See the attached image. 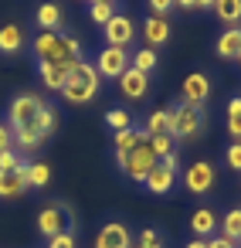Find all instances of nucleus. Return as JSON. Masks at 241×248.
<instances>
[{"label":"nucleus","instance_id":"f257e3e1","mask_svg":"<svg viewBox=\"0 0 241 248\" xmlns=\"http://www.w3.org/2000/svg\"><path fill=\"white\" fill-rule=\"evenodd\" d=\"M34 58L38 65H61V68H72L78 58H82V45L61 31H41L34 38Z\"/></svg>","mask_w":241,"mask_h":248},{"label":"nucleus","instance_id":"f03ea898","mask_svg":"<svg viewBox=\"0 0 241 248\" xmlns=\"http://www.w3.org/2000/svg\"><path fill=\"white\" fill-rule=\"evenodd\" d=\"M99 72H95V65L92 62H85V58H78L75 65H72V72H68V82H65V89H61V99L68 102V106H89L95 95H99Z\"/></svg>","mask_w":241,"mask_h":248},{"label":"nucleus","instance_id":"7ed1b4c3","mask_svg":"<svg viewBox=\"0 0 241 248\" xmlns=\"http://www.w3.org/2000/svg\"><path fill=\"white\" fill-rule=\"evenodd\" d=\"M41 109H45L41 95H34V92L17 95V99L11 102V109H7L11 129H14V133H17V129H38V116H41Z\"/></svg>","mask_w":241,"mask_h":248},{"label":"nucleus","instance_id":"20e7f679","mask_svg":"<svg viewBox=\"0 0 241 248\" xmlns=\"http://www.w3.org/2000/svg\"><path fill=\"white\" fill-rule=\"evenodd\" d=\"M200 129H204V112L200 109H190V106H180V102L170 109V140L173 143L194 140Z\"/></svg>","mask_w":241,"mask_h":248},{"label":"nucleus","instance_id":"39448f33","mask_svg":"<svg viewBox=\"0 0 241 248\" xmlns=\"http://www.w3.org/2000/svg\"><path fill=\"white\" fill-rule=\"evenodd\" d=\"M156 163H160V160H156L153 143H150V136H146V140H143V143H139V146H136L122 163H119V170H122L133 184H146V177H150V170H153Z\"/></svg>","mask_w":241,"mask_h":248},{"label":"nucleus","instance_id":"423d86ee","mask_svg":"<svg viewBox=\"0 0 241 248\" xmlns=\"http://www.w3.org/2000/svg\"><path fill=\"white\" fill-rule=\"evenodd\" d=\"M211 99V78L204 72H190L180 85V106H190V109H204Z\"/></svg>","mask_w":241,"mask_h":248},{"label":"nucleus","instance_id":"0eeeda50","mask_svg":"<svg viewBox=\"0 0 241 248\" xmlns=\"http://www.w3.org/2000/svg\"><path fill=\"white\" fill-rule=\"evenodd\" d=\"M129 58H133V55H129L126 48H109V45H105L92 65H95L99 78H119V75L129 68Z\"/></svg>","mask_w":241,"mask_h":248},{"label":"nucleus","instance_id":"6e6552de","mask_svg":"<svg viewBox=\"0 0 241 248\" xmlns=\"http://www.w3.org/2000/svg\"><path fill=\"white\" fill-rule=\"evenodd\" d=\"M214 177H217L214 163H207V160H197V163H190V167H187V173H183V187H187V194H194V197H204V194L214 187Z\"/></svg>","mask_w":241,"mask_h":248},{"label":"nucleus","instance_id":"1a4fd4ad","mask_svg":"<svg viewBox=\"0 0 241 248\" xmlns=\"http://www.w3.org/2000/svg\"><path fill=\"white\" fill-rule=\"evenodd\" d=\"M95 248H133V231L122 221H105L95 234Z\"/></svg>","mask_w":241,"mask_h":248},{"label":"nucleus","instance_id":"9d476101","mask_svg":"<svg viewBox=\"0 0 241 248\" xmlns=\"http://www.w3.org/2000/svg\"><path fill=\"white\" fill-rule=\"evenodd\" d=\"M28 190V163L21 160L17 170H0V201H17Z\"/></svg>","mask_w":241,"mask_h":248},{"label":"nucleus","instance_id":"9b49d317","mask_svg":"<svg viewBox=\"0 0 241 248\" xmlns=\"http://www.w3.org/2000/svg\"><path fill=\"white\" fill-rule=\"evenodd\" d=\"M65 228H68V211H65V204L41 207V214H38V231H41L45 238H55V234H61Z\"/></svg>","mask_w":241,"mask_h":248},{"label":"nucleus","instance_id":"f8f14e48","mask_svg":"<svg viewBox=\"0 0 241 248\" xmlns=\"http://www.w3.org/2000/svg\"><path fill=\"white\" fill-rule=\"evenodd\" d=\"M102 31H105L109 48H129V41H133V34H136V24H133L126 14H116Z\"/></svg>","mask_w":241,"mask_h":248},{"label":"nucleus","instance_id":"ddd939ff","mask_svg":"<svg viewBox=\"0 0 241 248\" xmlns=\"http://www.w3.org/2000/svg\"><path fill=\"white\" fill-rule=\"evenodd\" d=\"M119 82V92L126 95V99H133V102H139V99H146V92H150V75H143V72H136L133 65L116 78Z\"/></svg>","mask_w":241,"mask_h":248},{"label":"nucleus","instance_id":"4468645a","mask_svg":"<svg viewBox=\"0 0 241 248\" xmlns=\"http://www.w3.org/2000/svg\"><path fill=\"white\" fill-rule=\"evenodd\" d=\"M173 184H177V170H173V167H166V163L160 160V163L150 170V177H146V184H143V187H146L150 194H170V190H173Z\"/></svg>","mask_w":241,"mask_h":248},{"label":"nucleus","instance_id":"2eb2a0df","mask_svg":"<svg viewBox=\"0 0 241 248\" xmlns=\"http://www.w3.org/2000/svg\"><path fill=\"white\" fill-rule=\"evenodd\" d=\"M143 38H146V48H160V45H166L170 41V24H166V17H156V14H150L146 21H143Z\"/></svg>","mask_w":241,"mask_h":248},{"label":"nucleus","instance_id":"dca6fc26","mask_svg":"<svg viewBox=\"0 0 241 248\" xmlns=\"http://www.w3.org/2000/svg\"><path fill=\"white\" fill-rule=\"evenodd\" d=\"M143 140H146V133H143V129H133V126H129V129H122V133H112V146H116V167H119V163H122V160H126V156H129V153H133V150H136Z\"/></svg>","mask_w":241,"mask_h":248},{"label":"nucleus","instance_id":"f3484780","mask_svg":"<svg viewBox=\"0 0 241 248\" xmlns=\"http://www.w3.org/2000/svg\"><path fill=\"white\" fill-rule=\"evenodd\" d=\"M24 48V28L21 24H4L0 28V55H17Z\"/></svg>","mask_w":241,"mask_h":248},{"label":"nucleus","instance_id":"a211bd4d","mask_svg":"<svg viewBox=\"0 0 241 248\" xmlns=\"http://www.w3.org/2000/svg\"><path fill=\"white\" fill-rule=\"evenodd\" d=\"M217 58H224V62H234L238 58V51H241V28H227L221 38H217Z\"/></svg>","mask_w":241,"mask_h":248},{"label":"nucleus","instance_id":"6ab92c4d","mask_svg":"<svg viewBox=\"0 0 241 248\" xmlns=\"http://www.w3.org/2000/svg\"><path fill=\"white\" fill-rule=\"evenodd\" d=\"M214 228H217V217H214L211 207H197V211L190 214V231H194L197 238H211Z\"/></svg>","mask_w":241,"mask_h":248},{"label":"nucleus","instance_id":"aec40b11","mask_svg":"<svg viewBox=\"0 0 241 248\" xmlns=\"http://www.w3.org/2000/svg\"><path fill=\"white\" fill-rule=\"evenodd\" d=\"M68 72H72V68H61V65H38V75H41L45 89H51V92H61V89H65Z\"/></svg>","mask_w":241,"mask_h":248},{"label":"nucleus","instance_id":"412c9836","mask_svg":"<svg viewBox=\"0 0 241 248\" xmlns=\"http://www.w3.org/2000/svg\"><path fill=\"white\" fill-rule=\"evenodd\" d=\"M211 11L217 14L221 24L238 28V21H241V0H214V7H211Z\"/></svg>","mask_w":241,"mask_h":248},{"label":"nucleus","instance_id":"4be33fe9","mask_svg":"<svg viewBox=\"0 0 241 248\" xmlns=\"http://www.w3.org/2000/svg\"><path fill=\"white\" fill-rule=\"evenodd\" d=\"M34 17H38V28H41V31H61V21H65L58 4H41Z\"/></svg>","mask_w":241,"mask_h":248},{"label":"nucleus","instance_id":"5701e85b","mask_svg":"<svg viewBox=\"0 0 241 248\" xmlns=\"http://www.w3.org/2000/svg\"><path fill=\"white\" fill-rule=\"evenodd\" d=\"M146 136H170V109H156V112H150V119H146V129H143Z\"/></svg>","mask_w":241,"mask_h":248},{"label":"nucleus","instance_id":"b1692460","mask_svg":"<svg viewBox=\"0 0 241 248\" xmlns=\"http://www.w3.org/2000/svg\"><path fill=\"white\" fill-rule=\"evenodd\" d=\"M129 65L136 68V72H143V75H150L153 68H156V51L153 48H139L133 58H129Z\"/></svg>","mask_w":241,"mask_h":248},{"label":"nucleus","instance_id":"393cba45","mask_svg":"<svg viewBox=\"0 0 241 248\" xmlns=\"http://www.w3.org/2000/svg\"><path fill=\"white\" fill-rule=\"evenodd\" d=\"M221 231H224V238L238 241V234H241V207H234V211H227V214H224Z\"/></svg>","mask_w":241,"mask_h":248},{"label":"nucleus","instance_id":"a878e982","mask_svg":"<svg viewBox=\"0 0 241 248\" xmlns=\"http://www.w3.org/2000/svg\"><path fill=\"white\" fill-rule=\"evenodd\" d=\"M129 119H133V116H129L126 109H109V112H105V126H109L112 133H122V129H129V126H133Z\"/></svg>","mask_w":241,"mask_h":248},{"label":"nucleus","instance_id":"bb28decb","mask_svg":"<svg viewBox=\"0 0 241 248\" xmlns=\"http://www.w3.org/2000/svg\"><path fill=\"white\" fill-rule=\"evenodd\" d=\"M55 126H58V112H55V109L45 102V109H41V116H38V133L48 140V136L55 133Z\"/></svg>","mask_w":241,"mask_h":248},{"label":"nucleus","instance_id":"cd10ccee","mask_svg":"<svg viewBox=\"0 0 241 248\" xmlns=\"http://www.w3.org/2000/svg\"><path fill=\"white\" fill-rule=\"evenodd\" d=\"M51 180L48 163H28V187H45Z\"/></svg>","mask_w":241,"mask_h":248},{"label":"nucleus","instance_id":"c85d7f7f","mask_svg":"<svg viewBox=\"0 0 241 248\" xmlns=\"http://www.w3.org/2000/svg\"><path fill=\"white\" fill-rule=\"evenodd\" d=\"M89 17L95 21V24H109L112 17H116V4H89Z\"/></svg>","mask_w":241,"mask_h":248},{"label":"nucleus","instance_id":"c756f323","mask_svg":"<svg viewBox=\"0 0 241 248\" xmlns=\"http://www.w3.org/2000/svg\"><path fill=\"white\" fill-rule=\"evenodd\" d=\"M150 143H153V153H156V160H163L166 153H173V140L163 133V136H150Z\"/></svg>","mask_w":241,"mask_h":248},{"label":"nucleus","instance_id":"7c9ffc66","mask_svg":"<svg viewBox=\"0 0 241 248\" xmlns=\"http://www.w3.org/2000/svg\"><path fill=\"white\" fill-rule=\"evenodd\" d=\"M224 163H227L234 173H241V143H231V146H227V153H224Z\"/></svg>","mask_w":241,"mask_h":248},{"label":"nucleus","instance_id":"2f4dec72","mask_svg":"<svg viewBox=\"0 0 241 248\" xmlns=\"http://www.w3.org/2000/svg\"><path fill=\"white\" fill-rule=\"evenodd\" d=\"M7 150H14V129H11V123H0V153H7Z\"/></svg>","mask_w":241,"mask_h":248},{"label":"nucleus","instance_id":"473e14b6","mask_svg":"<svg viewBox=\"0 0 241 248\" xmlns=\"http://www.w3.org/2000/svg\"><path fill=\"white\" fill-rule=\"evenodd\" d=\"M48 248H75V234L72 231H61V234L48 238Z\"/></svg>","mask_w":241,"mask_h":248},{"label":"nucleus","instance_id":"72a5a7b5","mask_svg":"<svg viewBox=\"0 0 241 248\" xmlns=\"http://www.w3.org/2000/svg\"><path fill=\"white\" fill-rule=\"evenodd\" d=\"M139 248H150V245H160V231L156 228H143L139 231V241H136Z\"/></svg>","mask_w":241,"mask_h":248},{"label":"nucleus","instance_id":"f704fd0d","mask_svg":"<svg viewBox=\"0 0 241 248\" xmlns=\"http://www.w3.org/2000/svg\"><path fill=\"white\" fill-rule=\"evenodd\" d=\"M150 4V11L156 14V17H166L170 11H173V0H146Z\"/></svg>","mask_w":241,"mask_h":248},{"label":"nucleus","instance_id":"c9c22d12","mask_svg":"<svg viewBox=\"0 0 241 248\" xmlns=\"http://www.w3.org/2000/svg\"><path fill=\"white\" fill-rule=\"evenodd\" d=\"M17 150H7V153H0V170H17Z\"/></svg>","mask_w":241,"mask_h":248},{"label":"nucleus","instance_id":"e433bc0d","mask_svg":"<svg viewBox=\"0 0 241 248\" xmlns=\"http://www.w3.org/2000/svg\"><path fill=\"white\" fill-rule=\"evenodd\" d=\"M227 133L234 136V143H241V116H227Z\"/></svg>","mask_w":241,"mask_h":248},{"label":"nucleus","instance_id":"4c0bfd02","mask_svg":"<svg viewBox=\"0 0 241 248\" xmlns=\"http://www.w3.org/2000/svg\"><path fill=\"white\" fill-rule=\"evenodd\" d=\"M207 248H238V241H231V238H207Z\"/></svg>","mask_w":241,"mask_h":248},{"label":"nucleus","instance_id":"58836bf2","mask_svg":"<svg viewBox=\"0 0 241 248\" xmlns=\"http://www.w3.org/2000/svg\"><path fill=\"white\" fill-rule=\"evenodd\" d=\"M227 116H241V95H231L227 99Z\"/></svg>","mask_w":241,"mask_h":248},{"label":"nucleus","instance_id":"ea45409f","mask_svg":"<svg viewBox=\"0 0 241 248\" xmlns=\"http://www.w3.org/2000/svg\"><path fill=\"white\" fill-rule=\"evenodd\" d=\"M194 4L197 0H173V7H180V11H194Z\"/></svg>","mask_w":241,"mask_h":248},{"label":"nucleus","instance_id":"a19ab883","mask_svg":"<svg viewBox=\"0 0 241 248\" xmlns=\"http://www.w3.org/2000/svg\"><path fill=\"white\" fill-rule=\"evenodd\" d=\"M163 163H166V167H173V170L180 167V160H177V153H166V156H163Z\"/></svg>","mask_w":241,"mask_h":248},{"label":"nucleus","instance_id":"79ce46f5","mask_svg":"<svg viewBox=\"0 0 241 248\" xmlns=\"http://www.w3.org/2000/svg\"><path fill=\"white\" fill-rule=\"evenodd\" d=\"M187 248H207V238H194V241H190Z\"/></svg>","mask_w":241,"mask_h":248},{"label":"nucleus","instance_id":"37998d69","mask_svg":"<svg viewBox=\"0 0 241 248\" xmlns=\"http://www.w3.org/2000/svg\"><path fill=\"white\" fill-rule=\"evenodd\" d=\"M200 7H214V0H197V4H194V11H200Z\"/></svg>","mask_w":241,"mask_h":248},{"label":"nucleus","instance_id":"c03bdc74","mask_svg":"<svg viewBox=\"0 0 241 248\" xmlns=\"http://www.w3.org/2000/svg\"><path fill=\"white\" fill-rule=\"evenodd\" d=\"M89 4H116V0H89Z\"/></svg>","mask_w":241,"mask_h":248},{"label":"nucleus","instance_id":"a18cd8bd","mask_svg":"<svg viewBox=\"0 0 241 248\" xmlns=\"http://www.w3.org/2000/svg\"><path fill=\"white\" fill-rule=\"evenodd\" d=\"M133 248H139V245H133ZM150 248H163V245H150Z\"/></svg>","mask_w":241,"mask_h":248},{"label":"nucleus","instance_id":"49530a36","mask_svg":"<svg viewBox=\"0 0 241 248\" xmlns=\"http://www.w3.org/2000/svg\"><path fill=\"white\" fill-rule=\"evenodd\" d=\"M234 62H238V65H241V51H238V58H234Z\"/></svg>","mask_w":241,"mask_h":248},{"label":"nucleus","instance_id":"de8ad7c7","mask_svg":"<svg viewBox=\"0 0 241 248\" xmlns=\"http://www.w3.org/2000/svg\"><path fill=\"white\" fill-rule=\"evenodd\" d=\"M238 248H241V234H238Z\"/></svg>","mask_w":241,"mask_h":248}]
</instances>
